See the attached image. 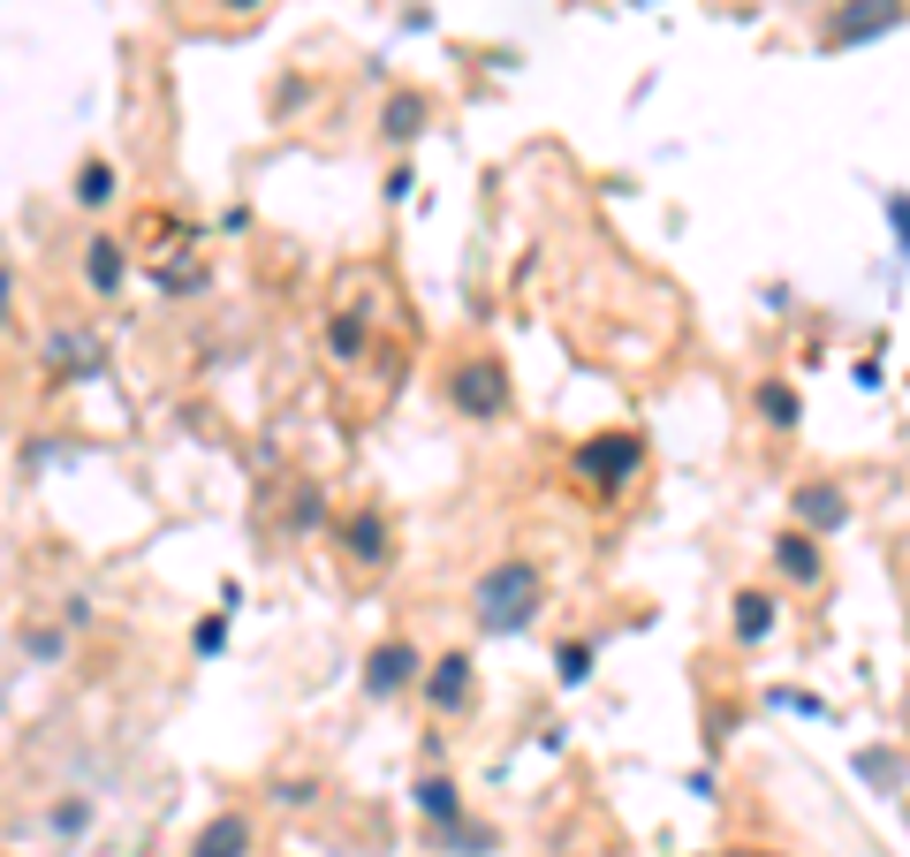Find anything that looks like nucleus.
Returning <instances> with one entry per match:
<instances>
[{
  "label": "nucleus",
  "instance_id": "obj_15",
  "mask_svg": "<svg viewBox=\"0 0 910 857\" xmlns=\"http://www.w3.org/2000/svg\"><path fill=\"white\" fill-rule=\"evenodd\" d=\"M758 410H766L774 425H797V395H789L781 379H766V387H758Z\"/></svg>",
  "mask_w": 910,
  "mask_h": 857
},
{
  "label": "nucleus",
  "instance_id": "obj_4",
  "mask_svg": "<svg viewBox=\"0 0 910 857\" xmlns=\"http://www.w3.org/2000/svg\"><path fill=\"white\" fill-rule=\"evenodd\" d=\"M637 463H645V440H637V433H607V440H585V448H577V471H585L600 494H614Z\"/></svg>",
  "mask_w": 910,
  "mask_h": 857
},
{
  "label": "nucleus",
  "instance_id": "obj_2",
  "mask_svg": "<svg viewBox=\"0 0 910 857\" xmlns=\"http://www.w3.org/2000/svg\"><path fill=\"white\" fill-rule=\"evenodd\" d=\"M903 15H910V0H842V8L819 23V46H827V53H850V46H865V38L896 31Z\"/></svg>",
  "mask_w": 910,
  "mask_h": 857
},
{
  "label": "nucleus",
  "instance_id": "obj_1",
  "mask_svg": "<svg viewBox=\"0 0 910 857\" xmlns=\"http://www.w3.org/2000/svg\"><path fill=\"white\" fill-rule=\"evenodd\" d=\"M531 607H539V562H524V554L493 562V569L478 577V592H470L478 630H524V623H531Z\"/></svg>",
  "mask_w": 910,
  "mask_h": 857
},
{
  "label": "nucleus",
  "instance_id": "obj_17",
  "mask_svg": "<svg viewBox=\"0 0 910 857\" xmlns=\"http://www.w3.org/2000/svg\"><path fill=\"white\" fill-rule=\"evenodd\" d=\"M418 122H426L418 99H395V107H387V137H418Z\"/></svg>",
  "mask_w": 910,
  "mask_h": 857
},
{
  "label": "nucleus",
  "instance_id": "obj_11",
  "mask_svg": "<svg viewBox=\"0 0 910 857\" xmlns=\"http://www.w3.org/2000/svg\"><path fill=\"white\" fill-rule=\"evenodd\" d=\"M84 281H92L99 297H107V289H122V243H107V236H99V243L84 251Z\"/></svg>",
  "mask_w": 910,
  "mask_h": 857
},
{
  "label": "nucleus",
  "instance_id": "obj_5",
  "mask_svg": "<svg viewBox=\"0 0 910 857\" xmlns=\"http://www.w3.org/2000/svg\"><path fill=\"white\" fill-rule=\"evenodd\" d=\"M418 676H426L418 645L395 638V645H380V653L364 661V698H403V690H418Z\"/></svg>",
  "mask_w": 910,
  "mask_h": 857
},
{
  "label": "nucleus",
  "instance_id": "obj_12",
  "mask_svg": "<svg viewBox=\"0 0 910 857\" xmlns=\"http://www.w3.org/2000/svg\"><path fill=\"white\" fill-rule=\"evenodd\" d=\"M737 638H744V645L774 638V600H766V592H737Z\"/></svg>",
  "mask_w": 910,
  "mask_h": 857
},
{
  "label": "nucleus",
  "instance_id": "obj_8",
  "mask_svg": "<svg viewBox=\"0 0 910 857\" xmlns=\"http://www.w3.org/2000/svg\"><path fill=\"white\" fill-rule=\"evenodd\" d=\"M190 857H251V820H243V812L205 820V828H197V843H190Z\"/></svg>",
  "mask_w": 910,
  "mask_h": 857
},
{
  "label": "nucleus",
  "instance_id": "obj_23",
  "mask_svg": "<svg viewBox=\"0 0 910 857\" xmlns=\"http://www.w3.org/2000/svg\"><path fill=\"white\" fill-rule=\"evenodd\" d=\"M220 8H236V15H243V8H259V0H220Z\"/></svg>",
  "mask_w": 910,
  "mask_h": 857
},
{
  "label": "nucleus",
  "instance_id": "obj_10",
  "mask_svg": "<svg viewBox=\"0 0 910 857\" xmlns=\"http://www.w3.org/2000/svg\"><path fill=\"white\" fill-rule=\"evenodd\" d=\"M342 539H349V554L364 562V569H380L395 546H387V523H380V509H357L349 523H342Z\"/></svg>",
  "mask_w": 910,
  "mask_h": 857
},
{
  "label": "nucleus",
  "instance_id": "obj_9",
  "mask_svg": "<svg viewBox=\"0 0 910 857\" xmlns=\"http://www.w3.org/2000/svg\"><path fill=\"white\" fill-rule=\"evenodd\" d=\"M774 562H781V577L819 584V562H827V554H819V539H812V531H781V539H774Z\"/></svg>",
  "mask_w": 910,
  "mask_h": 857
},
{
  "label": "nucleus",
  "instance_id": "obj_6",
  "mask_svg": "<svg viewBox=\"0 0 910 857\" xmlns=\"http://www.w3.org/2000/svg\"><path fill=\"white\" fill-rule=\"evenodd\" d=\"M842 523H850V502H842V486H827V479H804V486H797V531L827 539V531H842Z\"/></svg>",
  "mask_w": 910,
  "mask_h": 857
},
{
  "label": "nucleus",
  "instance_id": "obj_19",
  "mask_svg": "<svg viewBox=\"0 0 910 857\" xmlns=\"http://www.w3.org/2000/svg\"><path fill=\"white\" fill-rule=\"evenodd\" d=\"M774 705H789V713H804V721H827V705L804 698V690H774Z\"/></svg>",
  "mask_w": 910,
  "mask_h": 857
},
{
  "label": "nucleus",
  "instance_id": "obj_13",
  "mask_svg": "<svg viewBox=\"0 0 910 857\" xmlns=\"http://www.w3.org/2000/svg\"><path fill=\"white\" fill-rule=\"evenodd\" d=\"M418 805H426V820H441V828H448V820H463V797H455L448 774H426V782H418Z\"/></svg>",
  "mask_w": 910,
  "mask_h": 857
},
{
  "label": "nucleus",
  "instance_id": "obj_3",
  "mask_svg": "<svg viewBox=\"0 0 910 857\" xmlns=\"http://www.w3.org/2000/svg\"><path fill=\"white\" fill-rule=\"evenodd\" d=\"M448 402L463 410V418H501V410H508V372H501L493 357L455 364L448 372Z\"/></svg>",
  "mask_w": 910,
  "mask_h": 857
},
{
  "label": "nucleus",
  "instance_id": "obj_16",
  "mask_svg": "<svg viewBox=\"0 0 910 857\" xmlns=\"http://www.w3.org/2000/svg\"><path fill=\"white\" fill-rule=\"evenodd\" d=\"M858 774H865V782H888V789H903V767H896L888 751H858Z\"/></svg>",
  "mask_w": 910,
  "mask_h": 857
},
{
  "label": "nucleus",
  "instance_id": "obj_14",
  "mask_svg": "<svg viewBox=\"0 0 910 857\" xmlns=\"http://www.w3.org/2000/svg\"><path fill=\"white\" fill-rule=\"evenodd\" d=\"M76 205H115V168L107 160H84L76 168Z\"/></svg>",
  "mask_w": 910,
  "mask_h": 857
},
{
  "label": "nucleus",
  "instance_id": "obj_18",
  "mask_svg": "<svg viewBox=\"0 0 910 857\" xmlns=\"http://www.w3.org/2000/svg\"><path fill=\"white\" fill-rule=\"evenodd\" d=\"M554 668H562V684L577 690L585 676H592V645H562V661H554Z\"/></svg>",
  "mask_w": 910,
  "mask_h": 857
},
{
  "label": "nucleus",
  "instance_id": "obj_7",
  "mask_svg": "<svg viewBox=\"0 0 910 857\" xmlns=\"http://www.w3.org/2000/svg\"><path fill=\"white\" fill-rule=\"evenodd\" d=\"M426 705H433V713L470 705V653H441V661L426 668Z\"/></svg>",
  "mask_w": 910,
  "mask_h": 857
},
{
  "label": "nucleus",
  "instance_id": "obj_21",
  "mask_svg": "<svg viewBox=\"0 0 910 857\" xmlns=\"http://www.w3.org/2000/svg\"><path fill=\"white\" fill-rule=\"evenodd\" d=\"M888 220L903 228V243H910V197H888Z\"/></svg>",
  "mask_w": 910,
  "mask_h": 857
},
{
  "label": "nucleus",
  "instance_id": "obj_20",
  "mask_svg": "<svg viewBox=\"0 0 910 857\" xmlns=\"http://www.w3.org/2000/svg\"><path fill=\"white\" fill-rule=\"evenodd\" d=\"M220 645H228V623H220V615H213V623H197V653H220Z\"/></svg>",
  "mask_w": 910,
  "mask_h": 857
},
{
  "label": "nucleus",
  "instance_id": "obj_22",
  "mask_svg": "<svg viewBox=\"0 0 910 857\" xmlns=\"http://www.w3.org/2000/svg\"><path fill=\"white\" fill-rule=\"evenodd\" d=\"M0 327H8V274H0Z\"/></svg>",
  "mask_w": 910,
  "mask_h": 857
}]
</instances>
